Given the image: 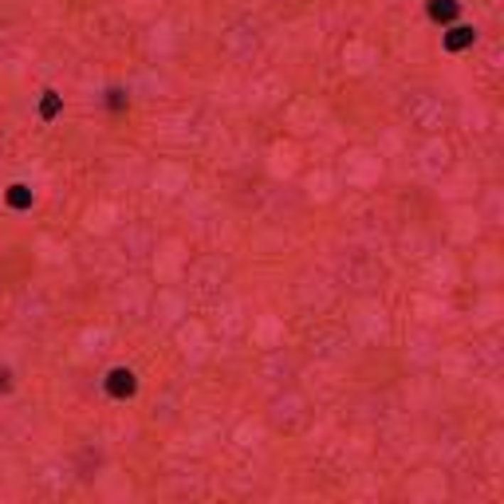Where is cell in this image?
I'll use <instances>...</instances> for the list:
<instances>
[{
    "mask_svg": "<svg viewBox=\"0 0 504 504\" xmlns=\"http://www.w3.org/2000/svg\"><path fill=\"white\" fill-rule=\"evenodd\" d=\"M9 205L12 209H28V205H32V189H28V186H12L9 189Z\"/></svg>",
    "mask_w": 504,
    "mask_h": 504,
    "instance_id": "277c9868",
    "label": "cell"
},
{
    "mask_svg": "<svg viewBox=\"0 0 504 504\" xmlns=\"http://www.w3.org/2000/svg\"><path fill=\"white\" fill-rule=\"evenodd\" d=\"M457 12H461L457 0H429V20H437V24H449Z\"/></svg>",
    "mask_w": 504,
    "mask_h": 504,
    "instance_id": "7a4b0ae2",
    "label": "cell"
},
{
    "mask_svg": "<svg viewBox=\"0 0 504 504\" xmlns=\"http://www.w3.org/2000/svg\"><path fill=\"white\" fill-rule=\"evenodd\" d=\"M134 390H138L134 370L119 367V370H111V375H107V394H111V398H130Z\"/></svg>",
    "mask_w": 504,
    "mask_h": 504,
    "instance_id": "6da1fadb",
    "label": "cell"
},
{
    "mask_svg": "<svg viewBox=\"0 0 504 504\" xmlns=\"http://www.w3.org/2000/svg\"><path fill=\"white\" fill-rule=\"evenodd\" d=\"M55 111H60V99H55V91H48V99H43V119H55Z\"/></svg>",
    "mask_w": 504,
    "mask_h": 504,
    "instance_id": "5b68a950",
    "label": "cell"
},
{
    "mask_svg": "<svg viewBox=\"0 0 504 504\" xmlns=\"http://www.w3.org/2000/svg\"><path fill=\"white\" fill-rule=\"evenodd\" d=\"M473 36H477L473 28L457 24V28H449V32H445V48H449V52H461V48H469V43H473Z\"/></svg>",
    "mask_w": 504,
    "mask_h": 504,
    "instance_id": "3957f363",
    "label": "cell"
},
{
    "mask_svg": "<svg viewBox=\"0 0 504 504\" xmlns=\"http://www.w3.org/2000/svg\"><path fill=\"white\" fill-rule=\"evenodd\" d=\"M0 390H9V370H0Z\"/></svg>",
    "mask_w": 504,
    "mask_h": 504,
    "instance_id": "8992f818",
    "label": "cell"
}]
</instances>
